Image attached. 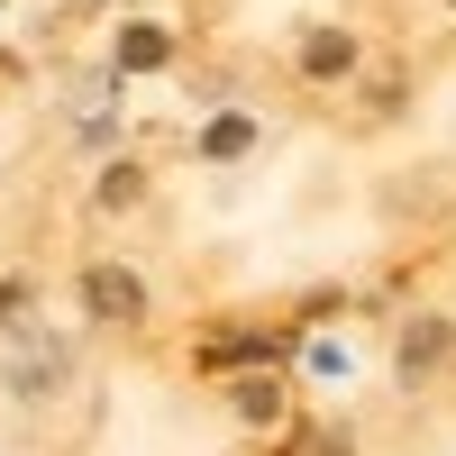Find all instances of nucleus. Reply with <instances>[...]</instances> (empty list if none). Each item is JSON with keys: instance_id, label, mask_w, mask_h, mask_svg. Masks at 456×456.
Here are the masks:
<instances>
[{"instance_id": "nucleus-1", "label": "nucleus", "mask_w": 456, "mask_h": 456, "mask_svg": "<svg viewBox=\"0 0 456 456\" xmlns=\"http://www.w3.org/2000/svg\"><path fill=\"white\" fill-rule=\"evenodd\" d=\"M83 301H92L101 320H137V283L119 274V265H92V274H83Z\"/></svg>"}, {"instance_id": "nucleus-2", "label": "nucleus", "mask_w": 456, "mask_h": 456, "mask_svg": "<svg viewBox=\"0 0 456 456\" xmlns=\"http://www.w3.org/2000/svg\"><path fill=\"white\" fill-rule=\"evenodd\" d=\"M438 356H447V329L420 320V329H411V347H402V365H438Z\"/></svg>"}, {"instance_id": "nucleus-3", "label": "nucleus", "mask_w": 456, "mask_h": 456, "mask_svg": "<svg viewBox=\"0 0 456 456\" xmlns=\"http://www.w3.org/2000/svg\"><path fill=\"white\" fill-rule=\"evenodd\" d=\"M347 64H356L347 37H311V73H347Z\"/></svg>"}, {"instance_id": "nucleus-4", "label": "nucleus", "mask_w": 456, "mask_h": 456, "mask_svg": "<svg viewBox=\"0 0 456 456\" xmlns=\"http://www.w3.org/2000/svg\"><path fill=\"white\" fill-rule=\"evenodd\" d=\"M247 137H256L247 119H210V156H238V146H247Z\"/></svg>"}]
</instances>
